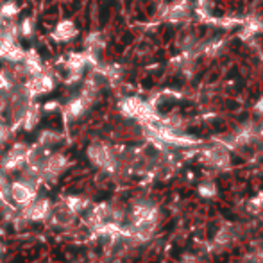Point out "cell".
Instances as JSON below:
<instances>
[{"instance_id":"1","label":"cell","mask_w":263,"mask_h":263,"mask_svg":"<svg viewBox=\"0 0 263 263\" xmlns=\"http://www.w3.org/2000/svg\"><path fill=\"white\" fill-rule=\"evenodd\" d=\"M86 156L93 163L95 166H99L104 172H117L118 168V158L117 153L113 151V147H109L104 142H93L88 145Z\"/></svg>"},{"instance_id":"2","label":"cell","mask_w":263,"mask_h":263,"mask_svg":"<svg viewBox=\"0 0 263 263\" xmlns=\"http://www.w3.org/2000/svg\"><path fill=\"white\" fill-rule=\"evenodd\" d=\"M29 149H31V147L24 142L14 143V145L4 154L2 159H0V172H2L4 176H6V174L20 172L25 166V163H27Z\"/></svg>"},{"instance_id":"3","label":"cell","mask_w":263,"mask_h":263,"mask_svg":"<svg viewBox=\"0 0 263 263\" xmlns=\"http://www.w3.org/2000/svg\"><path fill=\"white\" fill-rule=\"evenodd\" d=\"M120 111H122V115H125V117L136 118V120H142V122H145V124L158 120L153 106L140 101V99H136V97L124 99V101L120 102Z\"/></svg>"},{"instance_id":"4","label":"cell","mask_w":263,"mask_h":263,"mask_svg":"<svg viewBox=\"0 0 263 263\" xmlns=\"http://www.w3.org/2000/svg\"><path fill=\"white\" fill-rule=\"evenodd\" d=\"M50 211H52V204H50L49 199L36 197L34 201L29 202L27 206H24V208L20 210V215L25 218V220L42 222L50 217Z\"/></svg>"},{"instance_id":"5","label":"cell","mask_w":263,"mask_h":263,"mask_svg":"<svg viewBox=\"0 0 263 263\" xmlns=\"http://www.w3.org/2000/svg\"><path fill=\"white\" fill-rule=\"evenodd\" d=\"M79 36V27L73 20L70 18H63L54 25V29L50 31V38L54 43H70Z\"/></svg>"},{"instance_id":"6","label":"cell","mask_w":263,"mask_h":263,"mask_svg":"<svg viewBox=\"0 0 263 263\" xmlns=\"http://www.w3.org/2000/svg\"><path fill=\"white\" fill-rule=\"evenodd\" d=\"M202 159H204L206 165L215 166V168H226L231 163V156H229V151L224 145H215L210 147L202 153Z\"/></svg>"},{"instance_id":"7","label":"cell","mask_w":263,"mask_h":263,"mask_svg":"<svg viewBox=\"0 0 263 263\" xmlns=\"http://www.w3.org/2000/svg\"><path fill=\"white\" fill-rule=\"evenodd\" d=\"M49 218L52 220L54 226H58V228H70V226H73V222H76V213L63 202V204L58 206V208H52Z\"/></svg>"},{"instance_id":"8","label":"cell","mask_w":263,"mask_h":263,"mask_svg":"<svg viewBox=\"0 0 263 263\" xmlns=\"http://www.w3.org/2000/svg\"><path fill=\"white\" fill-rule=\"evenodd\" d=\"M40 120H42V106L36 104V101H32L31 104L27 106V109H25L20 125L25 131H32V129H36V125L40 124Z\"/></svg>"},{"instance_id":"9","label":"cell","mask_w":263,"mask_h":263,"mask_svg":"<svg viewBox=\"0 0 263 263\" xmlns=\"http://www.w3.org/2000/svg\"><path fill=\"white\" fill-rule=\"evenodd\" d=\"M20 6H18L16 0H4L2 4H0V16H2V20H14V18H18V14H20Z\"/></svg>"},{"instance_id":"10","label":"cell","mask_w":263,"mask_h":263,"mask_svg":"<svg viewBox=\"0 0 263 263\" xmlns=\"http://www.w3.org/2000/svg\"><path fill=\"white\" fill-rule=\"evenodd\" d=\"M236 238V233H235V228H233L231 224H226L224 228L218 229V233L215 235V243H218V246H229V243H233V240Z\"/></svg>"},{"instance_id":"11","label":"cell","mask_w":263,"mask_h":263,"mask_svg":"<svg viewBox=\"0 0 263 263\" xmlns=\"http://www.w3.org/2000/svg\"><path fill=\"white\" fill-rule=\"evenodd\" d=\"M18 32L24 38H34L36 34V18L34 16H24L18 24Z\"/></svg>"},{"instance_id":"12","label":"cell","mask_w":263,"mask_h":263,"mask_svg":"<svg viewBox=\"0 0 263 263\" xmlns=\"http://www.w3.org/2000/svg\"><path fill=\"white\" fill-rule=\"evenodd\" d=\"M65 204L77 215L79 211H84L90 206V201L86 197H81V195H70V197L65 199Z\"/></svg>"},{"instance_id":"13","label":"cell","mask_w":263,"mask_h":263,"mask_svg":"<svg viewBox=\"0 0 263 263\" xmlns=\"http://www.w3.org/2000/svg\"><path fill=\"white\" fill-rule=\"evenodd\" d=\"M59 140H61V135H59V133L47 129V131H43L42 135H40L38 145L47 147V149H49V147H52V145H55V143H59Z\"/></svg>"},{"instance_id":"14","label":"cell","mask_w":263,"mask_h":263,"mask_svg":"<svg viewBox=\"0 0 263 263\" xmlns=\"http://www.w3.org/2000/svg\"><path fill=\"white\" fill-rule=\"evenodd\" d=\"M14 76L6 70H0V93H11L14 90Z\"/></svg>"},{"instance_id":"15","label":"cell","mask_w":263,"mask_h":263,"mask_svg":"<svg viewBox=\"0 0 263 263\" xmlns=\"http://www.w3.org/2000/svg\"><path fill=\"white\" fill-rule=\"evenodd\" d=\"M199 195L204 199H213L215 195H217V184L213 183V181H204V183L199 184L197 188Z\"/></svg>"},{"instance_id":"16","label":"cell","mask_w":263,"mask_h":263,"mask_svg":"<svg viewBox=\"0 0 263 263\" xmlns=\"http://www.w3.org/2000/svg\"><path fill=\"white\" fill-rule=\"evenodd\" d=\"M247 210H249L251 213H261L263 211V190L258 192L256 195H253V199L247 202Z\"/></svg>"},{"instance_id":"17","label":"cell","mask_w":263,"mask_h":263,"mask_svg":"<svg viewBox=\"0 0 263 263\" xmlns=\"http://www.w3.org/2000/svg\"><path fill=\"white\" fill-rule=\"evenodd\" d=\"M58 109H61L59 101H47L45 104H42V113H54Z\"/></svg>"},{"instance_id":"18","label":"cell","mask_w":263,"mask_h":263,"mask_svg":"<svg viewBox=\"0 0 263 263\" xmlns=\"http://www.w3.org/2000/svg\"><path fill=\"white\" fill-rule=\"evenodd\" d=\"M7 186H9V184L6 183L4 174L0 172V199H4V195H7Z\"/></svg>"},{"instance_id":"19","label":"cell","mask_w":263,"mask_h":263,"mask_svg":"<svg viewBox=\"0 0 263 263\" xmlns=\"http://www.w3.org/2000/svg\"><path fill=\"white\" fill-rule=\"evenodd\" d=\"M183 263H204L201 258L194 256V254H184L183 256Z\"/></svg>"},{"instance_id":"20","label":"cell","mask_w":263,"mask_h":263,"mask_svg":"<svg viewBox=\"0 0 263 263\" xmlns=\"http://www.w3.org/2000/svg\"><path fill=\"white\" fill-rule=\"evenodd\" d=\"M260 218H261V222H263V211H261V213H260Z\"/></svg>"},{"instance_id":"21","label":"cell","mask_w":263,"mask_h":263,"mask_svg":"<svg viewBox=\"0 0 263 263\" xmlns=\"http://www.w3.org/2000/svg\"><path fill=\"white\" fill-rule=\"evenodd\" d=\"M0 253H4V247L2 246H0Z\"/></svg>"},{"instance_id":"22","label":"cell","mask_w":263,"mask_h":263,"mask_svg":"<svg viewBox=\"0 0 263 263\" xmlns=\"http://www.w3.org/2000/svg\"><path fill=\"white\" fill-rule=\"evenodd\" d=\"M261 135H263V131H261Z\"/></svg>"}]
</instances>
